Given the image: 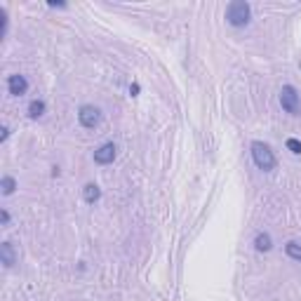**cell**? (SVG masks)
Listing matches in <instances>:
<instances>
[{
  "label": "cell",
  "instance_id": "cell-7",
  "mask_svg": "<svg viewBox=\"0 0 301 301\" xmlns=\"http://www.w3.org/2000/svg\"><path fill=\"white\" fill-rule=\"evenodd\" d=\"M0 261H3V266L5 268H12L14 266V261H17L14 247H12L10 242H3V245H0Z\"/></svg>",
  "mask_w": 301,
  "mask_h": 301
},
{
  "label": "cell",
  "instance_id": "cell-3",
  "mask_svg": "<svg viewBox=\"0 0 301 301\" xmlns=\"http://www.w3.org/2000/svg\"><path fill=\"white\" fill-rule=\"evenodd\" d=\"M280 106L290 113V116H299L301 101H299V92H296V87H292V85H285V87L280 89Z\"/></svg>",
  "mask_w": 301,
  "mask_h": 301
},
{
  "label": "cell",
  "instance_id": "cell-2",
  "mask_svg": "<svg viewBox=\"0 0 301 301\" xmlns=\"http://www.w3.org/2000/svg\"><path fill=\"white\" fill-rule=\"evenodd\" d=\"M252 160H254V165H257L259 170H264V172L275 170L273 150H271L268 144H264V141H254V144H252Z\"/></svg>",
  "mask_w": 301,
  "mask_h": 301
},
{
  "label": "cell",
  "instance_id": "cell-14",
  "mask_svg": "<svg viewBox=\"0 0 301 301\" xmlns=\"http://www.w3.org/2000/svg\"><path fill=\"white\" fill-rule=\"evenodd\" d=\"M7 137H10V127H7V125H3V127H0V141H5Z\"/></svg>",
  "mask_w": 301,
  "mask_h": 301
},
{
  "label": "cell",
  "instance_id": "cell-5",
  "mask_svg": "<svg viewBox=\"0 0 301 301\" xmlns=\"http://www.w3.org/2000/svg\"><path fill=\"white\" fill-rule=\"evenodd\" d=\"M118 156V148L113 141H106V144H101L99 148L95 150V162L97 165H111Z\"/></svg>",
  "mask_w": 301,
  "mask_h": 301
},
{
  "label": "cell",
  "instance_id": "cell-9",
  "mask_svg": "<svg viewBox=\"0 0 301 301\" xmlns=\"http://www.w3.org/2000/svg\"><path fill=\"white\" fill-rule=\"evenodd\" d=\"M254 247H257L259 252H268L271 247H273V240H271V235L268 233H257V238H254Z\"/></svg>",
  "mask_w": 301,
  "mask_h": 301
},
{
  "label": "cell",
  "instance_id": "cell-15",
  "mask_svg": "<svg viewBox=\"0 0 301 301\" xmlns=\"http://www.w3.org/2000/svg\"><path fill=\"white\" fill-rule=\"evenodd\" d=\"M0 219H3V223H10V212H7V210H3V212H0Z\"/></svg>",
  "mask_w": 301,
  "mask_h": 301
},
{
  "label": "cell",
  "instance_id": "cell-12",
  "mask_svg": "<svg viewBox=\"0 0 301 301\" xmlns=\"http://www.w3.org/2000/svg\"><path fill=\"white\" fill-rule=\"evenodd\" d=\"M285 252H287V257H292L294 261H301V245L299 242H287V245H285Z\"/></svg>",
  "mask_w": 301,
  "mask_h": 301
},
{
  "label": "cell",
  "instance_id": "cell-6",
  "mask_svg": "<svg viewBox=\"0 0 301 301\" xmlns=\"http://www.w3.org/2000/svg\"><path fill=\"white\" fill-rule=\"evenodd\" d=\"M7 89H10L12 97H22V95H26L28 80L24 78V76H19V73H14V76H10V78H7Z\"/></svg>",
  "mask_w": 301,
  "mask_h": 301
},
{
  "label": "cell",
  "instance_id": "cell-8",
  "mask_svg": "<svg viewBox=\"0 0 301 301\" xmlns=\"http://www.w3.org/2000/svg\"><path fill=\"white\" fill-rule=\"evenodd\" d=\"M83 195H85V200H87L89 205H95V202L101 198V189H99L97 184H87V186L83 189Z\"/></svg>",
  "mask_w": 301,
  "mask_h": 301
},
{
  "label": "cell",
  "instance_id": "cell-1",
  "mask_svg": "<svg viewBox=\"0 0 301 301\" xmlns=\"http://www.w3.org/2000/svg\"><path fill=\"white\" fill-rule=\"evenodd\" d=\"M250 17H252V7L245 0H233V3L226 7V22L233 28L247 26V24H250Z\"/></svg>",
  "mask_w": 301,
  "mask_h": 301
},
{
  "label": "cell",
  "instance_id": "cell-13",
  "mask_svg": "<svg viewBox=\"0 0 301 301\" xmlns=\"http://www.w3.org/2000/svg\"><path fill=\"white\" fill-rule=\"evenodd\" d=\"M287 148H290L294 156H301V141L299 139H287Z\"/></svg>",
  "mask_w": 301,
  "mask_h": 301
},
{
  "label": "cell",
  "instance_id": "cell-10",
  "mask_svg": "<svg viewBox=\"0 0 301 301\" xmlns=\"http://www.w3.org/2000/svg\"><path fill=\"white\" fill-rule=\"evenodd\" d=\"M45 108H47V106H45L43 99H33L31 104H28V116H31V118H40L45 113Z\"/></svg>",
  "mask_w": 301,
  "mask_h": 301
},
{
  "label": "cell",
  "instance_id": "cell-4",
  "mask_svg": "<svg viewBox=\"0 0 301 301\" xmlns=\"http://www.w3.org/2000/svg\"><path fill=\"white\" fill-rule=\"evenodd\" d=\"M78 120L85 129H95L101 123V108L92 106V104H85V106L78 108Z\"/></svg>",
  "mask_w": 301,
  "mask_h": 301
},
{
  "label": "cell",
  "instance_id": "cell-11",
  "mask_svg": "<svg viewBox=\"0 0 301 301\" xmlns=\"http://www.w3.org/2000/svg\"><path fill=\"white\" fill-rule=\"evenodd\" d=\"M0 189H3V195H12L14 193V189H17V179L14 177H3Z\"/></svg>",
  "mask_w": 301,
  "mask_h": 301
}]
</instances>
